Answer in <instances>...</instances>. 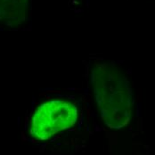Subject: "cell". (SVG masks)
I'll return each mask as SVG.
<instances>
[{"mask_svg":"<svg viewBox=\"0 0 155 155\" xmlns=\"http://www.w3.org/2000/svg\"><path fill=\"white\" fill-rule=\"evenodd\" d=\"M91 82L103 120L110 128L120 129L130 120L133 92L120 66L111 62L95 63Z\"/></svg>","mask_w":155,"mask_h":155,"instance_id":"cell-1","label":"cell"},{"mask_svg":"<svg viewBox=\"0 0 155 155\" xmlns=\"http://www.w3.org/2000/svg\"><path fill=\"white\" fill-rule=\"evenodd\" d=\"M78 109L75 104L54 100L41 104L31 121V133L38 139L47 140L76 123Z\"/></svg>","mask_w":155,"mask_h":155,"instance_id":"cell-2","label":"cell"}]
</instances>
